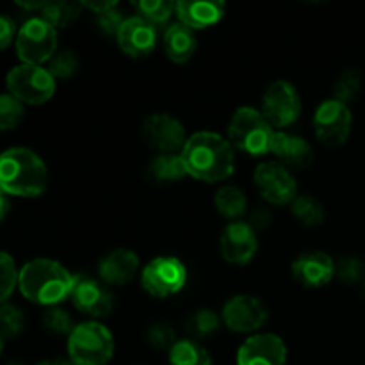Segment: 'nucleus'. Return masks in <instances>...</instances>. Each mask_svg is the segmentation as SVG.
I'll use <instances>...</instances> for the list:
<instances>
[{
    "label": "nucleus",
    "mask_w": 365,
    "mask_h": 365,
    "mask_svg": "<svg viewBox=\"0 0 365 365\" xmlns=\"http://www.w3.org/2000/svg\"><path fill=\"white\" fill-rule=\"evenodd\" d=\"M187 175L202 182H223L235 168L234 146L214 132H196L180 152Z\"/></svg>",
    "instance_id": "1"
},
{
    "label": "nucleus",
    "mask_w": 365,
    "mask_h": 365,
    "mask_svg": "<svg viewBox=\"0 0 365 365\" xmlns=\"http://www.w3.org/2000/svg\"><path fill=\"white\" fill-rule=\"evenodd\" d=\"M46 185L48 170L38 153L21 146L0 153V191L7 196L36 198Z\"/></svg>",
    "instance_id": "2"
},
{
    "label": "nucleus",
    "mask_w": 365,
    "mask_h": 365,
    "mask_svg": "<svg viewBox=\"0 0 365 365\" xmlns=\"http://www.w3.org/2000/svg\"><path fill=\"white\" fill-rule=\"evenodd\" d=\"M73 280V274L56 260L34 259L20 269L18 289L29 302L56 307L71 294Z\"/></svg>",
    "instance_id": "3"
},
{
    "label": "nucleus",
    "mask_w": 365,
    "mask_h": 365,
    "mask_svg": "<svg viewBox=\"0 0 365 365\" xmlns=\"http://www.w3.org/2000/svg\"><path fill=\"white\" fill-rule=\"evenodd\" d=\"M274 130L260 110L253 107H241L235 110L228 125V141L237 150L253 157L271 153Z\"/></svg>",
    "instance_id": "4"
},
{
    "label": "nucleus",
    "mask_w": 365,
    "mask_h": 365,
    "mask_svg": "<svg viewBox=\"0 0 365 365\" xmlns=\"http://www.w3.org/2000/svg\"><path fill=\"white\" fill-rule=\"evenodd\" d=\"M113 355V334L96 321L77 324L68 337V356L71 365H107Z\"/></svg>",
    "instance_id": "5"
},
{
    "label": "nucleus",
    "mask_w": 365,
    "mask_h": 365,
    "mask_svg": "<svg viewBox=\"0 0 365 365\" xmlns=\"http://www.w3.org/2000/svg\"><path fill=\"white\" fill-rule=\"evenodd\" d=\"M6 86L9 95L27 106L46 103L56 93V78L46 68L36 64H18L7 73Z\"/></svg>",
    "instance_id": "6"
},
{
    "label": "nucleus",
    "mask_w": 365,
    "mask_h": 365,
    "mask_svg": "<svg viewBox=\"0 0 365 365\" xmlns=\"http://www.w3.org/2000/svg\"><path fill=\"white\" fill-rule=\"evenodd\" d=\"M14 46L21 64L41 66L56 56L57 32L43 18H31L18 29Z\"/></svg>",
    "instance_id": "7"
},
{
    "label": "nucleus",
    "mask_w": 365,
    "mask_h": 365,
    "mask_svg": "<svg viewBox=\"0 0 365 365\" xmlns=\"http://www.w3.org/2000/svg\"><path fill=\"white\" fill-rule=\"evenodd\" d=\"M187 284V269L177 257H157L141 271V285L153 298L178 294Z\"/></svg>",
    "instance_id": "8"
},
{
    "label": "nucleus",
    "mask_w": 365,
    "mask_h": 365,
    "mask_svg": "<svg viewBox=\"0 0 365 365\" xmlns=\"http://www.w3.org/2000/svg\"><path fill=\"white\" fill-rule=\"evenodd\" d=\"M353 116L346 103L331 98L321 103L314 116L316 138L328 148H339L344 145L351 134Z\"/></svg>",
    "instance_id": "9"
},
{
    "label": "nucleus",
    "mask_w": 365,
    "mask_h": 365,
    "mask_svg": "<svg viewBox=\"0 0 365 365\" xmlns=\"http://www.w3.org/2000/svg\"><path fill=\"white\" fill-rule=\"evenodd\" d=\"M271 127H291L302 113V100L294 86L287 81H277L266 89L262 96V110Z\"/></svg>",
    "instance_id": "10"
},
{
    "label": "nucleus",
    "mask_w": 365,
    "mask_h": 365,
    "mask_svg": "<svg viewBox=\"0 0 365 365\" xmlns=\"http://www.w3.org/2000/svg\"><path fill=\"white\" fill-rule=\"evenodd\" d=\"M257 189L271 205H287L298 198V182L280 163H262L253 173Z\"/></svg>",
    "instance_id": "11"
},
{
    "label": "nucleus",
    "mask_w": 365,
    "mask_h": 365,
    "mask_svg": "<svg viewBox=\"0 0 365 365\" xmlns=\"http://www.w3.org/2000/svg\"><path fill=\"white\" fill-rule=\"evenodd\" d=\"M223 323L235 334H252L260 330L269 319V309L255 296H234L223 307Z\"/></svg>",
    "instance_id": "12"
},
{
    "label": "nucleus",
    "mask_w": 365,
    "mask_h": 365,
    "mask_svg": "<svg viewBox=\"0 0 365 365\" xmlns=\"http://www.w3.org/2000/svg\"><path fill=\"white\" fill-rule=\"evenodd\" d=\"M143 138L150 148L159 150L160 153L182 152L189 139L184 125L166 113L150 114L146 118L143 123Z\"/></svg>",
    "instance_id": "13"
},
{
    "label": "nucleus",
    "mask_w": 365,
    "mask_h": 365,
    "mask_svg": "<svg viewBox=\"0 0 365 365\" xmlns=\"http://www.w3.org/2000/svg\"><path fill=\"white\" fill-rule=\"evenodd\" d=\"M71 303L75 309L91 317H106L114 309V296L102 280L86 274H75L71 289Z\"/></svg>",
    "instance_id": "14"
},
{
    "label": "nucleus",
    "mask_w": 365,
    "mask_h": 365,
    "mask_svg": "<svg viewBox=\"0 0 365 365\" xmlns=\"http://www.w3.org/2000/svg\"><path fill=\"white\" fill-rule=\"evenodd\" d=\"M221 255L227 262L235 266H245L255 257L259 242L257 232L246 221H232L227 225L220 239Z\"/></svg>",
    "instance_id": "15"
},
{
    "label": "nucleus",
    "mask_w": 365,
    "mask_h": 365,
    "mask_svg": "<svg viewBox=\"0 0 365 365\" xmlns=\"http://www.w3.org/2000/svg\"><path fill=\"white\" fill-rule=\"evenodd\" d=\"M285 360L287 346L273 334L253 335L237 351V365H285Z\"/></svg>",
    "instance_id": "16"
},
{
    "label": "nucleus",
    "mask_w": 365,
    "mask_h": 365,
    "mask_svg": "<svg viewBox=\"0 0 365 365\" xmlns=\"http://www.w3.org/2000/svg\"><path fill=\"white\" fill-rule=\"evenodd\" d=\"M292 277L307 289L324 287L335 277V262L324 252L302 253L292 262Z\"/></svg>",
    "instance_id": "17"
},
{
    "label": "nucleus",
    "mask_w": 365,
    "mask_h": 365,
    "mask_svg": "<svg viewBox=\"0 0 365 365\" xmlns=\"http://www.w3.org/2000/svg\"><path fill=\"white\" fill-rule=\"evenodd\" d=\"M118 45L127 56L134 59L150 56L157 45V29L141 16H132L125 20L116 34Z\"/></svg>",
    "instance_id": "18"
},
{
    "label": "nucleus",
    "mask_w": 365,
    "mask_h": 365,
    "mask_svg": "<svg viewBox=\"0 0 365 365\" xmlns=\"http://www.w3.org/2000/svg\"><path fill=\"white\" fill-rule=\"evenodd\" d=\"M139 269V259L130 250H114L98 264L100 280L106 285H127Z\"/></svg>",
    "instance_id": "19"
},
{
    "label": "nucleus",
    "mask_w": 365,
    "mask_h": 365,
    "mask_svg": "<svg viewBox=\"0 0 365 365\" xmlns=\"http://www.w3.org/2000/svg\"><path fill=\"white\" fill-rule=\"evenodd\" d=\"M271 153L285 168L291 166L303 170V168L310 166L314 160V150L309 141L296 134H289V132H274Z\"/></svg>",
    "instance_id": "20"
},
{
    "label": "nucleus",
    "mask_w": 365,
    "mask_h": 365,
    "mask_svg": "<svg viewBox=\"0 0 365 365\" xmlns=\"http://www.w3.org/2000/svg\"><path fill=\"white\" fill-rule=\"evenodd\" d=\"M175 14L178 21L187 25L189 29H207L216 25L225 14L223 2H177L175 4Z\"/></svg>",
    "instance_id": "21"
},
{
    "label": "nucleus",
    "mask_w": 365,
    "mask_h": 365,
    "mask_svg": "<svg viewBox=\"0 0 365 365\" xmlns=\"http://www.w3.org/2000/svg\"><path fill=\"white\" fill-rule=\"evenodd\" d=\"M163 45L168 59L177 64H184L195 56L198 41H196L192 29L177 21V24H171L166 27L163 36Z\"/></svg>",
    "instance_id": "22"
},
{
    "label": "nucleus",
    "mask_w": 365,
    "mask_h": 365,
    "mask_svg": "<svg viewBox=\"0 0 365 365\" xmlns=\"http://www.w3.org/2000/svg\"><path fill=\"white\" fill-rule=\"evenodd\" d=\"M187 175L184 160L178 153H160L148 166V178L155 184H173Z\"/></svg>",
    "instance_id": "23"
},
{
    "label": "nucleus",
    "mask_w": 365,
    "mask_h": 365,
    "mask_svg": "<svg viewBox=\"0 0 365 365\" xmlns=\"http://www.w3.org/2000/svg\"><path fill=\"white\" fill-rule=\"evenodd\" d=\"M214 205H216L217 212L223 217L232 221H239V217L242 214H246L248 200H246L245 192L239 187H235V185H223L214 195Z\"/></svg>",
    "instance_id": "24"
},
{
    "label": "nucleus",
    "mask_w": 365,
    "mask_h": 365,
    "mask_svg": "<svg viewBox=\"0 0 365 365\" xmlns=\"http://www.w3.org/2000/svg\"><path fill=\"white\" fill-rule=\"evenodd\" d=\"M82 4L66 2V0H56V2H45L41 9V18L53 29H64L75 24L81 16Z\"/></svg>",
    "instance_id": "25"
},
{
    "label": "nucleus",
    "mask_w": 365,
    "mask_h": 365,
    "mask_svg": "<svg viewBox=\"0 0 365 365\" xmlns=\"http://www.w3.org/2000/svg\"><path fill=\"white\" fill-rule=\"evenodd\" d=\"M170 365H212V359L200 342L185 339L170 349Z\"/></svg>",
    "instance_id": "26"
},
{
    "label": "nucleus",
    "mask_w": 365,
    "mask_h": 365,
    "mask_svg": "<svg viewBox=\"0 0 365 365\" xmlns=\"http://www.w3.org/2000/svg\"><path fill=\"white\" fill-rule=\"evenodd\" d=\"M220 324H221L220 316H217L214 310L202 309L192 312L191 316L185 319L184 327L189 337H191L192 341L198 342V341H203V339L212 337V335L220 330Z\"/></svg>",
    "instance_id": "27"
},
{
    "label": "nucleus",
    "mask_w": 365,
    "mask_h": 365,
    "mask_svg": "<svg viewBox=\"0 0 365 365\" xmlns=\"http://www.w3.org/2000/svg\"><path fill=\"white\" fill-rule=\"evenodd\" d=\"M291 210L296 220L305 227H319L324 221L323 205L319 203V200L312 198V196H298L291 203Z\"/></svg>",
    "instance_id": "28"
},
{
    "label": "nucleus",
    "mask_w": 365,
    "mask_h": 365,
    "mask_svg": "<svg viewBox=\"0 0 365 365\" xmlns=\"http://www.w3.org/2000/svg\"><path fill=\"white\" fill-rule=\"evenodd\" d=\"M134 6L139 16L152 24L153 27L168 24L171 14L175 13V4L164 2V0H141V2H135Z\"/></svg>",
    "instance_id": "29"
},
{
    "label": "nucleus",
    "mask_w": 365,
    "mask_h": 365,
    "mask_svg": "<svg viewBox=\"0 0 365 365\" xmlns=\"http://www.w3.org/2000/svg\"><path fill=\"white\" fill-rule=\"evenodd\" d=\"M18 277L20 271L13 257L6 252H0V305L7 303V299L13 296L14 289L18 287Z\"/></svg>",
    "instance_id": "30"
},
{
    "label": "nucleus",
    "mask_w": 365,
    "mask_h": 365,
    "mask_svg": "<svg viewBox=\"0 0 365 365\" xmlns=\"http://www.w3.org/2000/svg\"><path fill=\"white\" fill-rule=\"evenodd\" d=\"M25 330V316L16 305H0V335L4 339H16Z\"/></svg>",
    "instance_id": "31"
},
{
    "label": "nucleus",
    "mask_w": 365,
    "mask_h": 365,
    "mask_svg": "<svg viewBox=\"0 0 365 365\" xmlns=\"http://www.w3.org/2000/svg\"><path fill=\"white\" fill-rule=\"evenodd\" d=\"M24 103L9 93L0 95V130H14L24 120Z\"/></svg>",
    "instance_id": "32"
},
{
    "label": "nucleus",
    "mask_w": 365,
    "mask_h": 365,
    "mask_svg": "<svg viewBox=\"0 0 365 365\" xmlns=\"http://www.w3.org/2000/svg\"><path fill=\"white\" fill-rule=\"evenodd\" d=\"M335 277L344 285H359L365 282V262L359 257H342L335 262Z\"/></svg>",
    "instance_id": "33"
},
{
    "label": "nucleus",
    "mask_w": 365,
    "mask_h": 365,
    "mask_svg": "<svg viewBox=\"0 0 365 365\" xmlns=\"http://www.w3.org/2000/svg\"><path fill=\"white\" fill-rule=\"evenodd\" d=\"M360 88H362V77L356 70H346L341 77L337 78L334 88V98L339 102L348 106L356 95H359Z\"/></svg>",
    "instance_id": "34"
},
{
    "label": "nucleus",
    "mask_w": 365,
    "mask_h": 365,
    "mask_svg": "<svg viewBox=\"0 0 365 365\" xmlns=\"http://www.w3.org/2000/svg\"><path fill=\"white\" fill-rule=\"evenodd\" d=\"M43 324L48 331L56 335H68L70 337L71 331L75 330L77 324L73 323V317L63 309H57V307H50L43 314Z\"/></svg>",
    "instance_id": "35"
},
{
    "label": "nucleus",
    "mask_w": 365,
    "mask_h": 365,
    "mask_svg": "<svg viewBox=\"0 0 365 365\" xmlns=\"http://www.w3.org/2000/svg\"><path fill=\"white\" fill-rule=\"evenodd\" d=\"M46 70L52 73L53 78H70L77 73L78 70V59L75 56V52L70 50H63V52H57L52 59L48 61V68Z\"/></svg>",
    "instance_id": "36"
},
{
    "label": "nucleus",
    "mask_w": 365,
    "mask_h": 365,
    "mask_svg": "<svg viewBox=\"0 0 365 365\" xmlns=\"http://www.w3.org/2000/svg\"><path fill=\"white\" fill-rule=\"evenodd\" d=\"M146 339H148L150 346L155 349H160V351H170L175 344H177V335H175L173 328L168 327L164 323L152 324L146 334Z\"/></svg>",
    "instance_id": "37"
},
{
    "label": "nucleus",
    "mask_w": 365,
    "mask_h": 365,
    "mask_svg": "<svg viewBox=\"0 0 365 365\" xmlns=\"http://www.w3.org/2000/svg\"><path fill=\"white\" fill-rule=\"evenodd\" d=\"M123 24H125L123 13L118 9V6L113 7V9L106 11V13H102V14H96V27H98L103 34L116 36L118 31H120L121 25Z\"/></svg>",
    "instance_id": "38"
},
{
    "label": "nucleus",
    "mask_w": 365,
    "mask_h": 365,
    "mask_svg": "<svg viewBox=\"0 0 365 365\" xmlns=\"http://www.w3.org/2000/svg\"><path fill=\"white\" fill-rule=\"evenodd\" d=\"M18 29L14 21L6 14H0V50L7 48L13 41H16Z\"/></svg>",
    "instance_id": "39"
},
{
    "label": "nucleus",
    "mask_w": 365,
    "mask_h": 365,
    "mask_svg": "<svg viewBox=\"0 0 365 365\" xmlns=\"http://www.w3.org/2000/svg\"><path fill=\"white\" fill-rule=\"evenodd\" d=\"M271 221H273V217H271L269 210L257 209L250 214V220L246 221V223H248L255 232H264L266 228H269Z\"/></svg>",
    "instance_id": "40"
},
{
    "label": "nucleus",
    "mask_w": 365,
    "mask_h": 365,
    "mask_svg": "<svg viewBox=\"0 0 365 365\" xmlns=\"http://www.w3.org/2000/svg\"><path fill=\"white\" fill-rule=\"evenodd\" d=\"M118 4L114 2H82V7H88L89 11H93L95 14H102L106 13V11L113 9V7H116Z\"/></svg>",
    "instance_id": "41"
},
{
    "label": "nucleus",
    "mask_w": 365,
    "mask_h": 365,
    "mask_svg": "<svg viewBox=\"0 0 365 365\" xmlns=\"http://www.w3.org/2000/svg\"><path fill=\"white\" fill-rule=\"evenodd\" d=\"M9 209H11L9 196H7L4 191H0V223H2V221L6 220V216H7V212H9Z\"/></svg>",
    "instance_id": "42"
},
{
    "label": "nucleus",
    "mask_w": 365,
    "mask_h": 365,
    "mask_svg": "<svg viewBox=\"0 0 365 365\" xmlns=\"http://www.w3.org/2000/svg\"><path fill=\"white\" fill-rule=\"evenodd\" d=\"M18 7H21V9H27V11H34V9H43V6H45V2H18L16 4Z\"/></svg>",
    "instance_id": "43"
},
{
    "label": "nucleus",
    "mask_w": 365,
    "mask_h": 365,
    "mask_svg": "<svg viewBox=\"0 0 365 365\" xmlns=\"http://www.w3.org/2000/svg\"><path fill=\"white\" fill-rule=\"evenodd\" d=\"M38 365H71L70 360H63V359H56V360H43Z\"/></svg>",
    "instance_id": "44"
},
{
    "label": "nucleus",
    "mask_w": 365,
    "mask_h": 365,
    "mask_svg": "<svg viewBox=\"0 0 365 365\" xmlns=\"http://www.w3.org/2000/svg\"><path fill=\"white\" fill-rule=\"evenodd\" d=\"M2 351H4V337L0 335V355H2Z\"/></svg>",
    "instance_id": "45"
},
{
    "label": "nucleus",
    "mask_w": 365,
    "mask_h": 365,
    "mask_svg": "<svg viewBox=\"0 0 365 365\" xmlns=\"http://www.w3.org/2000/svg\"><path fill=\"white\" fill-rule=\"evenodd\" d=\"M6 365H24L21 362H9V364H6Z\"/></svg>",
    "instance_id": "46"
},
{
    "label": "nucleus",
    "mask_w": 365,
    "mask_h": 365,
    "mask_svg": "<svg viewBox=\"0 0 365 365\" xmlns=\"http://www.w3.org/2000/svg\"><path fill=\"white\" fill-rule=\"evenodd\" d=\"M362 294H364V299H365V282L362 284Z\"/></svg>",
    "instance_id": "47"
}]
</instances>
